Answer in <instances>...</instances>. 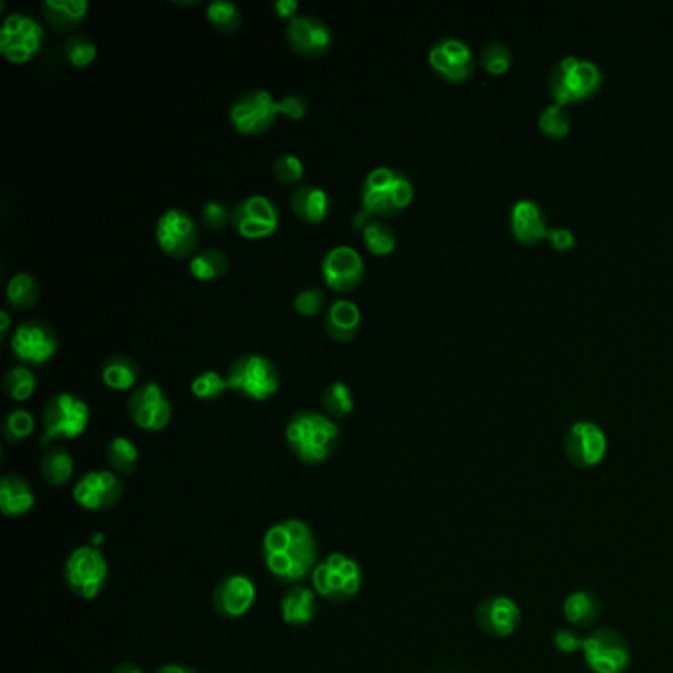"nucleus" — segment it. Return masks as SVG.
Segmentation results:
<instances>
[{"label": "nucleus", "mask_w": 673, "mask_h": 673, "mask_svg": "<svg viewBox=\"0 0 673 673\" xmlns=\"http://www.w3.org/2000/svg\"><path fill=\"white\" fill-rule=\"evenodd\" d=\"M267 571L287 585H297L312 575L318 561V543L312 527L302 520L271 525L261 541Z\"/></svg>", "instance_id": "nucleus-1"}, {"label": "nucleus", "mask_w": 673, "mask_h": 673, "mask_svg": "<svg viewBox=\"0 0 673 673\" xmlns=\"http://www.w3.org/2000/svg\"><path fill=\"white\" fill-rule=\"evenodd\" d=\"M285 439L302 464L314 466L326 462L334 454L340 441V427L326 413L302 409L289 419Z\"/></svg>", "instance_id": "nucleus-2"}, {"label": "nucleus", "mask_w": 673, "mask_h": 673, "mask_svg": "<svg viewBox=\"0 0 673 673\" xmlns=\"http://www.w3.org/2000/svg\"><path fill=\"white\" fill-rule=\"evenodd\" d=\"M415 186L411 178L393 166H377L362 182L360 204L372 220L391 218L411 206Z\"/></svg>", "instance_id": "nucleus-3"}, {"label": "nucleus", "mask_w": 673, "mask_h": 673, "mask_svg": "<svg viewBox=\"0 0 673 673\" xmlns=\"http://www.w3.org/2000/svg\"><path fill=\"white\" fill-rule=\"evenodd\" d=\"M310 581L314 593L320 599L340 604L354 599L360 593L364 583V571L354 557L336 551L316 565Z\"/></svg>", "instance_id": "nucleus-4"}, {"label": "nucleus", "mask_w": 673, "mask_h": 673, "mask_svg": "<svg viewBox=\"0 0 673 673\" xmlns=\"http://www.w3.org/2000/svg\"><path fill=\"white\" fill-rule=\"evenodd\" d=\"M229 389L251 401H267L281 389V374L275 362L263 354H243L227 368Z\"/></svg>", "instance_id": "nucleus-5"}, {"label": "nucleus", "mask_w": 673, "mask_h": 673, "mask_svg": "<svg viewBox=\"0 0 673 673\" xmlns=\"http://www.w3.org/2000/svg\"><path fill=\"white\" fill-rule=\"evenodd\" d=\"M602 85V72L591 60L579 56L561 58L549 75V93L553 103L567 105L593 97Z\"/></svg>", "instance_id": "nucleus-6"}, {"label": "nucleus", "mask_w": 673, "mask_h": 673, "mask_svg": "<svg viewBox=\"0 0 673 673\" xmlns=\"http://www.w3.org/2000/svg\"><path fill=\"white\" fill-rule=\"evenodd\" d=\"M89 405L79 395L64 391L56 393L42 411V437L46 447L56 441H74L89 425Z\"/></svg>", "instance_id": "nucleus-7"}, {"label": "nucleus", "mask_w": 673, "mask_h": 673, "mask_svg": "<svg viewBox=\"0 0 673 673\" xmlns=\"http://www.w3.org/2000/svg\"><path fill=\"white\" fill-rule=\"evenodd\" d=\"M64 579L75 597L83 600L97 599L109 581V565L99 547H77L66 559Z\"/></svg>", "instance_id": "nucleus-8"}, {"label": "nucleus", "mask_w": 673, "mask_h": 673, "mask_svg": "<svg viewBox=\"0 0 673 673\" xmlns=\"http://www.w3.org/2000/svg\"><path fill=\"white\" fill-rule=\"evenodd\" d=\"M279 117V101L265 89L243 91L229 107L231 127L245 137H259L271 131Z\"/></svg>", "instance_id": "nucleus-9"}, {"label": "nucleus", "mask_w": 673, "mask_h": 673, "mask_svg": "<svg viewBox=\"0 0 673 673\" xmlns=\"http://www.w3.org/2000/svg\"><path fill=\"white\" fill-rule=\"evenodd\" d=\"M46 30L30 14L14 12L4 18L0 28V52L2 56L16 66L28 64L44 46Z\"/></svg>", "instance_id": "nucleus-10"}, {"label": "nucleus", "mask_w": 673, "mask_h": 673, "mask_svg": "<svg viewBox=\"0 0 673 673\" xmlns=\"http://www.w3.org/2000/svg\"><path fill=\"white\" fill-rule=\"evenodd\" d=\"M60 346L58 332L46 320H24L20 322L10 336L12 356L30 368H40L48 364Z\"/></svg>", "instance_id": "nucleus-11"}, {"label": "nucleus", "mask_w": 673, "mask_h": 673, "mask_svg": "<svg viewBox=\"0 0 673 673\" xmlns=\"http://www.w3.org/2000/svg\"><path fill=\"white\" fill-rule=\"evenodd\" d=\"M154 237L162 253H166L168 257L178 261L192 259L198 253L200 227L188 212L180 208H170L158 218Z\"/></svg>", "instance_id": "nucleus-12"}, {"label": "nucleus", "mask_w": 673, "mask_h": 673, "mask_svg": "<svg viewBox=\"0 0 673 673\" xmlns=\"http://www.w3.org/2000/svg\"><path fill=\"white\" fill-rule=\"evenodd\" d=\"M281 224L279 208L273 200L261 194L239 200L231 210V227L249 241L271 237Z\"/></svg>", "instance_id": "nucleus-13"}, {"label": "nucleus", "mask_w": 673, "mask_h": 673, "mask_svg": "<svg viewBox=\"0 0 673 673\" xmlns=\"http://www.w3.org/2000/svg\"><path fill=\"white\" fill-rule=\"evenodd\" d=\"M131 421L149 433L164 431L172 421V403L156 381L141 383L127 401Z\"/></svg>", "instance_id": "nucleus-14"}, {"label": "nucleus", "mask_w": 673, "mask_h": 673, "mask_svg": "<svg viewBox=\"0 0 673 673\" xmlns=\"http://www.w3.org/2000/svg\"><path fill=\"white\" fill-rule=\"evenodd\" d=\"M125 482L113 470H89L75 482L74 502L87 512H103L121 502Z\"/></svg>", "instance_id": "nucleus-15"}, {"label": "nucleus", "mask_w": 673, "mask_h": 673, "mask_svg": "<svg viewBox=\"0 0 673 673\" xmlns=\"http://www.w3.org/2000/svg\"><path fill=\"white\" fill-rule=\"evenodd\" d=\"M583 654L593 673H624L630 668V648L624 636L610 628H600L587 636Z\"/></svg>", "instance_id": "nucleus-16"}, {"label": "nucleus", "mask_w": 673, "mask_h": 673, "mask_svg": "<svg viewBox=\"0 0 673 673\" xmlns=\"http://www.w3.org/2000/svg\"><path fill=\"white\" fill-rule=\"evenodd\" d=\"M320 271L328 289L336 293H352L366 277V261L358 249L336 245L324 255Z\"/></svg>", "instance_id": "nucleus-17"}, {"label": "nucleus", "mask_w": 673, "mask_h": 673, "mask_svg": "<svg viewBox=\"0 0 673 673\" xmlns=\"http://www.w3.org/2000/svg\"><path fill=\"white\" fill-rule=\"evenodd\" d=\"M429 66L433 72L450 83L468 81L474 70L476 60L470 46L454 36H445L437 40L429 50Z\"/></svg>", "instance_id": "nucleus-18"}, {"label": "nucleus", "mask_w": 673, "mask_h": 673, "mask_svg": "<svg viewBox=\"0 0 673 673\" xmlns=\"http://www.w3.org/2000/svg\"><path fill=\"white\" fill-rule=\"evenodd\" d=\"M285 40L289 48L302 58H320L330 52L334 36L322 18L314 14H299L287 22Z\"/></svg>", "instance_id": "nucleus-19"}, {"label": "nucleus", "mask_w": 673, "mask_h": 673, "mask_svg": "<svg viewBox=\"0 0 673 673\" xmlns=\"http://www.w3.org/2000/svg\"><path fill=\"white\" fill-rule=\"evenodd\" d=\"M608 441L604 431L593 421H577L565 435L567 458L579 468H593L606 456Z\"/></svg>", "instance_id": "nucleus-20"}, {"label": "nucleus", "mask_w": 673, "mask_h": 673, "mask_svg": "<svg viewBox=\"0 0 673 673\" xmlns=\"http://www.w3.org/2000/svg\"><path fill=\"white\" fill-rule=\"evenodd\" d=\"M257 600L255 583L241 573L224 577L214 589V608L225 618L245 616Z\"/></svg>", "instance_id": "nucleus-21"}, {"label": "nucleus", "mask_w": 673, "mask_h": 673, "mask_svg": "<svg viewBox=\"0 0 673 673\" xmlns=\"http://www.w3.org/2000/svg\"><path fill=\"white\" fill-rule=\"evenodd\" d=\"M476 620L484 634L492 638H508L518 630L522 612L518 602L510 597H490L480 602Z\"/></svg>", "instance_id": "nucleus-22"}, {"label": "nucleus", "mask_w": 673, "mask_h": 673, "mask_svg": "<svg viewBox=\"0 0 673 673\" xmlns=\"http://www.w3.org/2000/svg\"><path fill=\"white\" fill-rule=\"evenodd\" d=\"M289 204H291V210H293L295 218L300 220L302 224H324L332 214L330 194L324 188L312 186V184L297 186L291 194Z\"/></svg>", "instance_id": "nucleus-23"}, {"label": "nucleus", "mask_w": 673, "mask_h": 673, "mask_svg": "<svg viewBox=\"0 0 673 673\" xmlns=\"http://www.w3.org/2000/svg\"><path fill=\"white\" fill-rule=\"evenodd\" d=\"M362 328V310L356 302L348 299L334 300L324 314L326 334L340 344L352 342Z\"/></svg>", "instance_id": "nucleus-24"}, {"label": "nucleus", "mask_w": 673, "mask_h": 673, "mask_svg": "<svg viewBox=\"0 0 673 673\" xmlns=\"http://www.w3.org/2000/svg\"><path fill=\"white\" fill-rule=\"evenodd\" d=\"M510 224H512V233L522 243H537L543 237H547V231H549L547 218L541 206L529 198H522L512 206Z\"/></svg>", "instance_id": "nucleus-25"}, {"label": "nucleus", "mask_w": 673, "mask_h": 673, "mask_svg": "<svg viewBox=\"0 0 673 673\" xmlns=\"http://www.w3.org/2000/svg\"><path fill=\"white\" fill-rule=\"evenodd\" d=\"M36 496L32 486L18 474H6L0 480V512L6 518H22L32 512Z\"/></svg>", "instance_id": "nucleus-26"}, {"label": "nucleus", "mask_w": 673, "mask_h": 673, "mask_svg": "<svg viewBox=\"0 0 673 673\" xmlns=\"http://www.w3.org/2000/svg\"><path fill=\"white\" fill-rule=\"evenodd\" d=\"M89 2L87 0H44L42 16L46 24L58 32H72L87 16Z\"/></svg>", "instance_id": "nucleus-27"}, {"label": "nucleus", "mask_w": 673, "mask_h": 673, "mask_svg": "<svg viewBox=\"0 0 673 673\" xmlns=\"http://www.w3.org/2000/svg\"><path fill=\"white\" fill-rule=\"evenodd\" d=\"M316 593L310 587L295 585L281 599V618L289 626H308L318 612Z\"/></svg>", "instance_id": "nucleus-28"}, {"label": "nucleus", "mask_w": 673, "mask_h": 673, "mask_svg": "<svg viewBox=\"0 0 673 673\" xmlns=\"http://www.w3.org/2000/svg\"><path fill=\"white\" fill-rule=\"evenodd\" d=\"M101 379L113 391H127L139 383L141 368L133 358L115 354L101 364Z\"/></svg>", "instance_id": "nucleus-29"}, {"label": "nucleus", "mask_w": 673, "mask_h": 673, "mask_svg": "<svg viewBox=\"0 0 673 673\" xmlns=\"http://www.w3.org/2000/svg\"><path fill=\"white\" fill-rule=\"evenodd\" d=\"M563 614L569 624L589 628L599 620V599L591 591H575L563 602Z\"/></svg>", "instance_id": "nucleus-30"}, {"label": "nucleus", "mask_w": 673, "mask_h": 673, "mask_svg": "<svg viewBox=\"0 0 673 673\" xmlns=\"http://www.w3.org/2000/svg\"><path fill=\"white\" fill-rule=\"evenodd\" d=\"M74 470V458L64 447L48 449V452L42 458V462H40L42 478L54 488L66 486L74 478Z\"/></svg>", "instance_id": "nucleus-31"}, {"label": "nucleus", "mask_w": 673, "mask_h": 673, "mask_svg": "<svg viewBox=\"0 0 673 673\" xmlns=\"http://www.w3.org/2000/svg\"><path fill=\"white\" fill-rule=\"evenodd\" d=\"M190 275L198 281H218L229 269V259L222 249H200L188 263Z\"/></svg>", "instance_id": "nucleus-32"}, {"label": "nucleus", "mask_w": 673, "mask_h": 673, "mask_svg": "<svg viewBox=\"0 0 673 673\" xmlns=\"http://www.w3.org/2000/svg\"><path fill=\"white\" fill-rule=\"evenodd\" d=\"M38 297H40V285L34 275L16 273L10 277L6 285V300L12 310L24 312L38 302Z\"/></svg>", "instance_id": "nucleus-33"}, {"label": "nucleus", "mask_w": 673, "mask_h": 673, "mask_svg": "<svg viewBox=\"0 0 673 673\" xmlns=\"http://www.w3.org/2000/svg\"><path fill=\"white\" fill-rule=\"evenodd\" d=\"M354 395L348 383L344 381H332L330 385H326L324 393H322V409L328 417L336 419H344L348 415H352L354 411Z\"/></svg>", "instance_id": "nucleus-34"}, {"label": "nucleus", "mask_w": 673, "mask_h": 673, "mask_svg": "<svg viewBox=\"0 0 673 673\" xmlns=\"http://www.w3.org/2000/svg\"><path fill=\"white\" fill-rule=\"evenodd\" d=\"M2 389L12 401H18V403L28 401L36 391L34 370L30 366H24V364L12 366L2 379Z\"/></svg>", "instance_id": "nucleus-35"}, {"label": "nucleus", "mask_w": 673, "mask_h": 673, "mask_svg": "<svg viewBox=\"0 0 673 673\" xmlns=\"http://www.w3.org/2000/svg\"><path fill=\"white\" fill-rule=\"evenodd\" d=\"M362 239L366 251L374 257H389L397 247V233L391 225L379 220H370L362 231Z\"/></svg>", "instance_id": "nucleus-36"}, {"label": "nucleus", "mask_w": 673, "mask_h": 673, "mask_svg": "<svg viewBox=\"0 0 673 673\" xmlns=\"http://www.w3.org/2000/svg\"><path fill=\"white\" fill-rule=\"evenodd\" d=\"M107 462L117 474H131L139 464V449L127 437H113L107 443Z\"/></svg>", "instance_id": "nucleus-37"}, {"label": "nucleus", "mask_w": 673, "mask_h": 673, "mask_svg": "<svg viewBox=\"0 0 673 673\" xmlns=\"http://www.w3.org/2000/svg\"><path fill=\"white\" fill-rule=\"evenodd\" d=\"M206 18L216 30H220L224 34L237 32L241 28V22H243L241 8L231 0H212L206 6Z\"/></svg>", "instance_id": "nucleus-38"}, {"label": "nucleus", "mask_w": 673, "mask_h": 673, "mask_svg": "<svg viewBox=\"0 0 673 673\" xmlns=\"http://www.w3.org/2000/svg\"><path fill=\"white\" fill-rule=\"evenodd\" d=\"M36 419L28 409H14L2 421V437L10 445H20L32 437Z\"/></svg>", "instance_id": "nucleus-39"}, {"label": "nucleus", "mask_w": 673, "mask_h": 673, "mask_svg": "<svg viewBox=\"0 0 673 673\" xmlns=\"http://www.w3.org/2000/svg\"><path fill=\"white\" fill-rule=\"evenodd\" d=\"M229 389L227 377L216 372V370H206L202 374L196 375L190 383V391L198 401L204 403H216L220 401L225 395V391Z\"/></svg>", "instance_id": "nucleus-40"}, {"label": "nucleus", "mask_w": 673, "mask_h": 673, "mask_svg": "<svg viewBox=\"0 0 673 673\" xmlns=\"http://www.w3.org/2000/svg\"><path fill=\"white\" fill-rule=\"evenodd\" d=\"M64 52H66V58L68 62L77 68V70H85L89 68L95 58H97V44L83 36V34H72L68 40H66V46H64Z\"/></svg>", "instance_id": "nucleus-41"}, {"label": "nucleus", "mask_w": 673, "mask_h": 673, "mask_svg": "<svg viewBox=\"0 0 673 673\" xmlns=\"http://www.w3.org/2000/svg\"><path fill=\"white\" fill-rule=\"evenodd\" d=\"M539 129L553 139L565 137L571 129V115L567 113L565 105L559 103L547 105L539 115Z\"/></svg>", "instance_id": "nucleus-42"}, {"label": "nucleus", "mask_w": 673, "mask_h": 673, "mask_svg": "<svg viewBox=\"0 0 673 673\" xmlns=\"http://www.w3.org/2000/svg\"><path fill=\"white\" fill-rule=\"evenodd\" d=\"M480 64L484 66L486 72L490 74L500 75L506 74L512 66V52L506 44L502 42H492L482 50L480 56Z\"/></svg>", "instance_id": "nucleus-43"}, {"label": "nucleus", "mask_w": 673, "mask_h": 673, "mask_svg": "<svg viewBox=\"0 0 673 673\" xmlns=\"http://www.w3.org/2000/svg\"><path fill=\"white\" fill-rule=\"evenodd\" d=\"M275 178L285 186H297L304 176V164L297 154H281L273 162Z\"/></svg>", "instance_id": "nucleus-44"}, {"label": "nucleus", "mask_w": 673, "mask_h": 673, "mask_svg": "<svg viewBox=\"0 0 673 673\" xmlns=\"http://www.w3.org/2000/svg\"><path fill=\"white\" fill-rule=\"evenodd\" d=\"M293 304H295L297 314L304 316V318H312V316L322 312V308L326 304V295L316 287H308V289H302L300 293H297Z\"/></svg>", "instance_id": "nucleus-45"}, {"label": "nucleus", "mask_w": 673, "mask_h": 673, "mask_svg": "<svg viewBox=\"0 0 673 673\" xmlns=\"http://www.w3.org/2000/svg\"><path fill=\"white\" fill-rule=\"evenodd\" d=\"M200 218H202V224L212 231H220L227 225H231V212L225 208L224 202H218V200L206 202L202 206Z\"/></svg>", "instance_id": "nucleus-46"}, {"label": "nucleus", "mask_w": 673, "mask_h": 673, "mask_svg": "<svg viewBox=\"0 0 673 673\" xmlns=\"http://www.w3.org/2000/svg\"><path fill=\"white\" fill-rule=\"evenodd\" d=\"M279 113L289 121H300L308 113V101L300 93H289L279 99Z\"/></svg>", "instance_id": "nucleus-47"}, {"label": "nucleus", "mask_w": 673, "mask_h": 673, "mask_svg": "<svg viewBox=\"0 0 673 673\" xmlns=\"http://www.w3.org/2000/svg\"><path fill=\"white\" fill-rule=\"evenodd\" d=\"M553 644L563 654H575V652L583 650V640L573 630H567V628H561V630L555 632Z\"/></svg>", "instance_id": "nucleus-48"}, {"label": "nucleus", "mask_w": 673, "mask_h": 673, "mask_svg": "<svg viewBox=\"0 0 673 673\" xmlns=\"http://www.w3.org/2000/svg\"><path fill=\"white\" fill-rule=\"evenodd\" d=\"M551 241V245L555 249H571L575 245V233L569 229V227H561V225H555V227H549L547 231V237Z\"/></svg>", "instance_id": "nucleus-49"}, {"label": "nucleus", "mask_w": 673, "mask_h": 673, "mask_svg": "<svg viewBox=\"0 0 673 673\" xmlns=\"http://www.w3.org/2000/svg\"><path fill=\"white\" fill-rule=\"evenodd\" d=\"M273 8H275L279 18L291 22L295 16H299L300 4L297 0H277L273 4Z\"/></svg>", "instance_id": "nucleus-50"}, {"label": "nucleus", "mask_w": 673, "mask_h": 673, "mask_svg": "<svg viewBox=\"0 0 673 673\" xmlns=\"http://www.w3.org/2000/svg\"><path fill=\"white\" fill-rule=\"evenodd\" d=\"M154 673H198L188 666H182V664H166L162 668H158Z\"/></svg>", "instance_id": "nucleus-51"}, {"label": "nucleus", "mask_w": 673, "mask_h": 673, "mask_svg": "<svg viewBox=\"0 0 673 673\" xmlns=\"http://www.w3.org/2000/svg\"><path fill=\"white\" fill-rule=\"evenodd\" d=\"M10 324H12V318L8 310H0V336H6L10 332Z\"/></svg>", "instance_id": "nucleus-52"}, {"label": "nucleus", "mask_w": 673, "mask_h": 673, "mask_svg": "<svg viewBox=\"0 0 673 673\" xmlns=\"http://www.w3.org/2000/svg\"><path fill=\"white\" fill-rule=\"evenodd\" d=\"M111 673H145V670L135 664H119Z\"/></svg>", "instance_id": "nucleus-53"}]
</instances>
